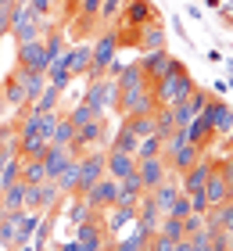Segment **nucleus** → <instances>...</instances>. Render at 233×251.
I'll use <instances>...</instances> for the list:
<instances>
[{"label": "nucleus", "instance_id": "13d9d810", "mask_svg": "<svg viewBox=\"0 0 233 251\" xmlns=\"http://www.w3.org/2000/svg\"><path fill=\"white\" fill-rule=\"evenodd\" d=\"M0 212H4V208H0Z\"/></svg>", "mask_w": 233, "mask_h": 251}, {"label": "nucleus", "instance_id": "a211bd4d", "mask_svg": "<svg viewBox=\"0 0 233 251\" xmlns=\"http://www.w3.org/2000/svg\"><path fill=\"white\" fill-rule=\"evenodd\" d=\"M165 47V25L161 22H151V25L136 29V54H147V50H161Z\"/></svg>", "mask_w": 233, "mask_h": 251}, {"label": "nucleus", "instance_id": "72a5a7b5", "mask_svg": "<svg viewBox=\"0 0 233 251\" xmlns=\"http://www.w3.org/2000/svg\"><path fill=\"white\" fill-rule=\"evenodd\" d=\"M43 179H47L43 158H22V183H43Z\"/></svg>", "mask_w": 233, "mask_h": 251}, {"label": "nucleus", "instance_id": "ddd939ff", "mask_svg": "<svg viewBox=\"0 0 233 251\" xmlns=\"http://www.w3.org/2000/svg\"><path fill=\"white\" fill-rule=\"evenodd\" d=\"M104 173L111 179H122V176L136 173V154H126L119 147H108V151H104Z\"/></svg>", "mask_w": 233, "mask_h": 251}, {"label": "nucleus", "instance_id": "f03ea898", "mask_svg": "<svg viewBox=\"0 0 233 251\" xmlns=\"http://www.w3.org/2000/svg\"><path fill=\"white\" fill-rule=\"evenodd\" d=\"M83 100L90 108H97L101 115H108V111H115V104H119V83H115L111 75H101V79H90L86 83V94Z\"/></svg>", "mask_w": 233, "mask_h": 251}, {"label": "nucleus", "instance_id": "864d4df0", "mask_svg": "<svg viewBox=\"0 0 233 251\" xmlns=\"http://www.w3.org/2000/svg\"><path fill=\"white\" fill-rule=\"evenodd\" d=\"M4 111H7V108H4V100H0V115H4Z\"/></svg>", "mask_w": 233, "mask_h": 251}, {"label": "nucleus", "instance_id": "393cba45", "mask_svg": "<svg viewBox=\"0 0 233 251\" xmlns=\"http://www.w3.org/2000/svg\"><path fill=\"white\" fill-rule=\"evenodd\" d=\"M0 208L4 212H26V183L22 179L0 187Z\"/></svg>", "mask_w": 233, "mask_h": 251}, {"label": "nucleus", "instance_id": "de8ad7c7", "mask_svg": "<svg viewBox=\"0 0 233 251\" xmlns=\"http://www.w3.org/2000/svg\"><path fill=\"white\" fill-rule=\"evenodd\" d=\"M11 32V22H7V7H0V40Z\"/></svg>", "mask_w": 233, "mask_h": 251}, {"label": "nucleus", "instance_id": "ea45409f", "mask_svg": "<svg viewBox=\"0 0 233 251\" xmlns=\"http://www.w3.org/2000/svg\"><path fill=\"white\" fill-rule=\"evenodd\" d=\"M161 237H169V241H180L183 237V219H172V215H161V223H158V230Z\"/></svg>", "mask_w": 233, "mask_h": 251}, {"label": "nucleus", "instance_id": "c03bdc74", "mask_svg": "<svg viewBox=\"0 0 233 251\" xmlns=\"http://www.w3.org/2000/svg\"><path fill=\"white\" fill-rule=\"evenodd\" d=\"M26 4H29L32 11H36L40 18H51L54 11H57V4H61V0H26Z\"/></svg>", "mask_w": 233, "mask_h": 251}, {"label": "nucleus", "instance_id": "e433bc0d", "mask_svg": "<svg viewBox=\"0 0 233 251\" xmlns=\"http://www.w3.org/2000/svg\"><path fill=\"white\" fill-rule=\"evenodd\" d=\"M155 154H165V136H144L136 144V158H155Z\"/></svg>", "mask_w": 233, "mask_h": 251}, {"label": "nucleus", "instance_id": "2f4dec72", "mask_svg": "<svg viewBox=\"0 0 233 251\" xmlns=\"http://www.w3.org/2000/svg\"><path fill=\"white\" fill-rule=\"evenodd\" d=\"M72 72H68V65H65V58H57L54 65H47V83H51V86H57V90H61V94H65V86L68 83H72Z\"/></svg>", "mask_w": 233, "mask_h": 251}, {"label": "nucleus", "instance_id": "58836bf2", "mask_svg": "<svg viewBox=\"0 0 233 251\" xmlns=\"http://www.w3.org/2000/svg\"><path fill=\"white\" fill-rule=\"evenodd\" d=\"M65 115L72 119V126L79 129V126H86V122H93V119H101V111H97V108H90L86 100H83V104H76L72 111H65Z\"/></svg>", "mask_w": 233, "mask_h": 251}, {"label": "nucleus", "instance_id": "5701e85b", "mask_svg": "<svg viewBox=\"0 0 233 251\" xmlns=\"http://www.w3.org/2000/svg\"><path fill=\"white\" fill-rule=\"evenodd\" d=\"M68 158H72V147H61V144H51L43 151V169H47V179H57V173L68 165Z\"/></svg>", "mask_w": 233, "mask_h": 251}, {"label": "nucleus", "instance_id": "603ef678", "mask_svg": "<svg viewBox=\"0 0 233 251\" xmlns=\"http://www.w3.org/2000/svg\"><path fill=\"white\" fill-rule=\"evenodd\" d=\"M18 251H32V248H29V244H22V248H18Z\"/></svg>", "mask_w": 233, "mask_h": 251}, {"label": "nucleus", "instance_id": "dca6fc26", "mask_svg": "<svg viewBox=\"0 0 233 251\" xmlns=\"http://www.w3.org/2000/svg\"><path fill=\"white\" fill-rule=\"evenodd\" d=\"M208 119H212V133L219 136H230V129H233V104H226L223 97H215L212 94V100H208Z\"/></svg>", "mask_w": 233, "mask_h": 251}, {"label": "nucleus", "instance_id": "09e8293b", "mask_svg": "<svg viewBox=\"0 0 233 251\" xmlns=\"http://www.w3.org/2000/svg\"><path fill=\"white\" fill-rule=\"evenodd\" d=\"M57 251H86L79 241H65V244H57Z\"/></svg>", "mask_w": 233, "mask_h": 251}, {"label": "nucleus", "instance_id": "2eb2a0df", "mask_svg": "<svg viewBox=\"0 0 233 251\" xmlns=\"http://www.w3.org/2000/svg\"><path fill=\"white\" fill-rule=\"evenodd\" d=\"M201 154H205L201 147H194V144H180V147H172V151H165V162H169V169H172L176 176H183L190 165L201 162Z\"/></svg>", "mask_w": 233, "mask_h": 251}, {"label": "nucleus", "instance_id": "6e6552de", "mask_svg": "<svg viewBox=\"0 0 233 251\" xmlns=\"http://www.w3.org/2000/svg\"><path fill=\"white\" fill-rule=\"evenodd\" d=\"M136 173H140V179H144V190L151 194L158 183H165V179H172L176 173L169 169V162H165V154H155V158H136Z\"/></svg>", "mask_w": 233, "mask_h": 251}, {"label": "nucleus", "instance_id": "9d476101", "mask_svg": "<svg viewBox=\"0 0 233 251\" xmlns=\"http://www.w3.org/2000/svg\"><path fill=\"white\" fill-rule=\"evenodd\" d=\"M104 176V147H97V151H86V154H79V187L76 194H83L90 190L97 179Z\"/></svg>", "mask_w": 233, "mask_h": 251}, {"label": "nucleus", "instance_id": "1a4fd4ad", "mask_svg": "<svg viewBox=\"0 0 233 251\" xmlns=\"http://www.w3.org/2000/svg\"><path fill=\"white\" fill-rule=\"evenodd\" d=\"M208 100H212V94L197 86L190 97H183V100H176V104H169V108H172V119H176V126H190V122H194V119L205 111V104H208Z\"/></svg>", "mask_w": 233, "mask_h": 251}, {"label": "nucleus", "instance_id": "39448f33", "mask_svg": "<svg viewBox=\"0 0 233 251\" xmlns=\"http://www.w3.org/2000/svg\"><path fill=\"white\" fill-rule=\"evenodd\" d=\"M108 144V119H93V122H86V126H79L76 129V140L68 144L72 147V154H86V151H97V147H104Z\"/></svg>", "mask_w": 233, "mask_h": 251}, {"label": "nucleus", "instance_id": "6ab92c4d", "mask_svg": "<svg viewBox=\"0 0 233 251\" xmlns=\"http://www.w3.org/2000/svg\"><path fill=\"white\" fill-rule=\"evenodd\" d=\"M205 201H208V208H215V204H226V201H233V194H230V187H226V179L219 176L215 162H212V173H208V183H205Z\"/></svg>", "mask_w": 233, "mask_h": 251}, {"label": "nucleus", "instance_id": "f8f14e48", "mask_svg": "<svg viewBox=\"0 0 233 251\" xmlns=\"http://www.w3.org/2000/svg\"><path fill=\"white\" fill-rule=\"evenodd\" d=\"M72 230H76V241L83 244L86 251H104V248H108V241H111V237L104 233V226H101V223H93V219L76 223Z\"/></svg>", "mask_w": 233, "mask_h": 251}, {"label": "nucleus", "instance_id": "cd10ccee", "mask_svg": "<svg viewBox=\"0 0 233 251\" xmlns=\"http://www.w3.org/2000/svg\"><path fill=\"white\" fill-rule=\"evenodd\" d=\"M15 75L22 79V86H26V100L32 104V100L43 94V86H47V72H32V68H15Z\"/></svg>", "mask_w": 233, "mask_h": 251}, {"label": "nucleus", "instance_id": "a19ab883", "mask_svg": "<svg viewBox=\"0 0 233 251\" xmlns=\"http://www.w3.org/2000/svg\"><path fill=\"white\" fill-rule=\"evenodd\" d=\"M122 7H126V0H101V11H97L101 25H108V22H115V18L122 15Z\"/></svg>", "mask_w": 233, "mask_h": 251}, {"label": "nucleus", "instance_id": "7c9ffc66", "mask_svg": "<svg viewBox=\"0 0 233 251\" xmlns=\"http://www.w3.org/2000/svg\"><path fill=\"white\" fill-rule=\"evenodd\" d=\"M26 212H0V244L7 251H15V226Z\"/></svg>", "mask_w": 233, "mask_h": 251}, {"label": "nucleus", "instance_id": "20e7f679", "mask_svg": "<svg viewBox=\"0 0 233 251\" xmlns=\"http://www.w3.org/2000/svg\"><path fill=\"white\" fill-rule=\"evenodd\" d=\"M151 22H161V11L151 4V0H126L122 15L111 22V25H126V29H144Z\"/></svg>", "mask_w": 233, "mask_h": 251}, {"label": "nucleus", "instance_id": "49530a36", "mask_svg": "<svg viewBox=\"0 0 233 251\" xmlns=\"http://www.w3.org/2000/svg\"><path fill=\"white\" fill-rule=\"evenodd\" d=\"M86 219H90V204L86 201H76L72 204V226L76 223H86ZM93 223H97V219H93Z\"/></svg>", "mask_w": 233, "mask_h": 251}, {"label": "nucleus", "instance_id": "4d7b16f0", "mask_svg": "<svg viewBox=\"0 0 233 251\" xmlns=\"http://www.w3.org/2000/svg\"><path fill=\"white\" fill-rule=\"evenodd\" d=\"M32 251H47V248H32Z\"/></svg>", "mask_w": 233, "mask_h": 251}, {"label": "nucleus", "instance_id": "aec40b11", "mask_svg": "<svg viewBox=\"0 0 233 251\" xmlns=\"http://www.w3.org/2000/svg\"><path fill=\"white\" fill-rule=\"evenodd\" d=\"M0 100H4V108H11V111H18V108L29 104V100H26V86H22V79L15 72L4 79V86H0Z\"/></svg>", "mask_w": 233, "mask_h": 251}, {"label": "nucleus", "instance_id": "5fc2aeb1", "mask_svg": "<svg viewBox=\"0 0 233 251\" xmlns=\"http://www.w3.org/2000/svg\"><path fill=\"white\" fill-rule=\"evenodd\" d=\"M230 158H233V140H230Z\"/></svg>", "mask_w": 233, "mask_h": 251}, {"label": "nucleus", "instance_id": "79ce46f5", "mask_svg": "<svg viewBox=\"0 0 233 251\" xmlns=\"http://www.w3.org/2000/svg\"><path fill=\"white\" fill-rule=\"evenodd\" d=\"M205 230V212H190L183 219V237H194V233H201Z\"/></svg>", "mask_w": 233, "mask_h": 251}, {"label": "nucleus", "instance_id": "6e6d98bb", "mask_svg": "<svg viewBox=\"0 0 233 251\" xmlns=\"http://www.w3.org/2000/svg\"><path fill=\"white\" fill-rule=\"evenodd\" d=\"M226 140H233V129H230V136H226Z\"/></svg>", "mask_w": 233, "mask_h": 251}, {"label": "nucleus", "instance_id": "c85d7f7f", "mask_svg": "<svg viewBox=\"0 0 233 251\" xmlns=\"http://www.w3.org/2000/svg\"><path fill=\"white\" fill-rule=\"evenodd\" d=\"M180 183H172V179H165V183H158L155 190H151V198H155V204H158V208H161V215H165L169 208H172V204H176V198H180Z\"/></svg>", "mask_w": 233, "mask_h": 251}, {"label": "nucleus", "instance_id": "f704fd0d", "mask_svg": "<svg viewBox=\"0 0 233 251\" xmlns=\"http://www.w3.org/2000/svg\"><path fill=\"white\" fill-rule=\"evenodd\" d=\"M76 140V126H72V119L61 111V119H57V126H54V133H51V144H61V147H68Z\"/></svg>", "mask_w": 233, "mask_h": 251}, {"label": "nucleus", "instance_id": "a878e982", "mask_svg": "<svg viewBox=\"0 0 233 251\" xmlns=\"http://www.w3.org/2000/svg\"><path fill=\"white\" fill-rule=\"evenodd\" d=\"M57 190H61V198H76V187H79V154L68 158V165L57 173Z\"/></svg>", "mask_w": 233, "mask_h": 251}, {"label": "nucleus", "instance_id": "423d86ee", "mask_svg": "<svg viewBox=\"0 0 233 251\" xmlns=\"http://www.w3.org/2000/svg\"><path fill=\"white\" fill-rule=\"evenodd\" d=\"M158 108L155 100V90H119V104H115V111L126 119V115H151V111Z\"/></svg>", "mask_w": 233, "mask_h": 251}, {"label": "nucleus", "instance_id": "c756f323", "mask_svg": "<svg viewBox=\"0 0 233 251\" xmlns=\"http://www.w3.org/2000/svg\"><path fill=\"white\" fill-rule=\"evenodd\" d=\"M40 219H43L40 212H26V215H22V219H18V226H15V251H18L22 244H29V237L36 233Z\"/></svg>", "mask_w": 233, "mask_h": 251}, {"label": "nucleus", "instance_id": "4468645a", "mask_svg": "<svg viewBox=\"0 0 233 251\" xmlns=\"http://www.w3.org/2000/svg\"><path fill=\"white\" fill-rule=\"evenodd\" d=\"M136 61H140V68H144V75H147V83L155 86L161 75H165V68H169V61H172V54L161 47V50H147V54H136Z\"/></svg>", "mask_w": 233, "mask_h": 251}, {"label": "nucleus", "instance_id": "4c0bfd02", "mask_svg": "<svg viewBox=\"0 0 233 251\" xmlns=\"http://www.w3.org/2000/svg\"><path fill=\"white\" fill-rule=\"evenodd\" d=\"M47 147H51V140H43V136H29V140H18V154L22 158H43Z\"/></svg>", "mask_w": 233, "mask_h": 251}, {"label": "nucleus", "instance_id": "8fccbe9b", "mask_svg": "<svg viewBox=\"0 0 233 251\" xmlns=\"http://www.w3.org/2000/svg\"><path fill=\"white\" fill-rule=\"evenodd\" d=\"M226 251H233V230H226Z\"/></svg>", "mask_w": 233, "mask_h": 251}, {"label": "nucleus", "instance_id": "473e14b6", "mask_svg": "<svg viewBox=\"0 0 233 251\" xmlns=\"http://www.w3.org/2000/svg\"><path fill=\"white\" fill-rule=\"evenodd\" d=\"M136 133L129 129V122H122L119 129H115V140L108 144V147H119V151H126V154H136Z\"/></svg>", "mask_w": 233, "mask_h": 251}, {"label": "nucleus", "instance_id": "0eeeda50", "mask_svg": "<svg viewBox=\"0 0 233 251\" xmlns=\"http://www.w3.org/2000/svg\"><path fill=\"white\" fill-rule=\"evenodd\" d=\"M79 198H83V201L90 204V208H97V212H108L111 204L119 201V179H111L108 173H104V176L97 179V183H93L90 190H83Z\"/></svg>", "mask_w": 233, "mask_h": 251}, {"label": "nucleus", "instance_id": "a18cd8bd", "mask_svg": "<svg viewBox=\"0 0 233 251\" xmlns=\"http://www.w3.org/2000/svg\"><path fill=\"white\" fill-rule=\"evenodd\" d=\"M215 169H219V176L226 179V187L233 194V158H215Z\"/></svg>", "mask_w": 233, "mask_h": 251}, {"label": "nucleus", "instance_id": "4be33fe9", "mask_svg": "<svg viewBox=\"0 0 233 251\" xmlns=\"http://www.w3.org/2000/svg\"><path fill=\"white\" fill-rule=\"evenodd\" d=\"M61 58L72 75H86L90 72V43H72V47H65Z\"/></svg>", "mask_w": 233, "mask_h": 251}, {"label": "nucleus", "instance_id": "f3484780", "mask_svg": "<svg viewBox=\"0 0 233 251\" xmlns=\"http://www.w3.org/2000/svg\"><path fill=\"white\" fill-rule=\"evenodd\" d=\"M15 58H18V68H32V72H47V54H43V40H32V43H18Z\"/></svg>", "mask_w": 233, "mask_h": 251}, {"label": "nucleus", "instance_id": "9b49d317", "mask_svg": "<svg viewBox=\"0 0 233 251\" xmlns=\"http://www.w3.org/2000/svg\"><path fill=\"white\" fill-rule=\"evenodd\" d=\"M212 162H215V158L201 154V162H197V165H190V169L183 173V179H180V190L186 194V198H190V194H201V190H205V183H208V173H212Z\"/></svg>", "mask_w": 233, "mask_h": 251}, {"label": "nucleus", "instance_id": "3c124183", "mask_svg": "<svg viewBox=\"0 0 233 251\" xmlns=\"http://www.w3.org/2000/svg\"><path fill=\"white\" fill-rule=\"evenodd\" d=\"M18 4V0H0V7H15Z\"/></svg>", "mask_w": 233, "mask_h": 251}, {"label": "nucleus", "instance_id": "412c9836", "mask_svg": "<svg viewBox=\"0 0 233 251\" xmlns=\"http://www.w3.org/2000/svg\"><path fill=\"white\" fill-rule=\"evenodd\" d=\"M158 223H161V208L155 204V198H151V194H144V198L136 201V226H144L147 233H155Z\"/></svg>", "mask_w": 233, "mask_h": 251}, {"label": "nucleus", "instance_id": "b1692460", "mask_svg": "<svg viewBox=\"0 0 233 251\" xmlns=\"http://www.w3.org/2000/svg\"><path fill=\"white\" fill-rule=\"evenodd\" d=\"M147 244H151V233L144 230V226H133V233L122 237V241H115V237H111L104 251H147Z\"/></svg>", "mask_w": 233, "mask_h": 251}, {"label": "nucleus", "instance_id": "37998d69", "mask_svg": "<svg viewBox=\"0 0 233 251\" xmlns=\"http://www.w3.org/2000/svg\"><path fill=\"white\" fill-rule=\"evenodd\" d=\"M194 212V204H190V198H186V194H180L176 198V204H172V208L165 212V215H172V219H186V215Z\"/></svg>", "mask_w": 233, "mask_h": 251}, {"label": "nucleus", "instance_id": "f257e3e1", "mask_svg": "<svg viewBox=\"0 0 233 251\" xmlns=\"http://www.w3.org/2000/svg\"><path fill=\"white\" fill-rule=\"evenodd\" d=\"M151 90H155V100H158V104H176V100L190 97L194 90H197V79L190 75V68H186V65L176 58V54H172L165 75H161Z\"/></svg>", "mask_w": 233, "mask_h": 251}, {"label": "nucleus", "instance_id": "7ed1b4c3", "mask_svg": "<svg viewBox=\"0 0 233 251\" xmlns=\"http://www.w3.org/2000/svg\"><path fill=\"white\" fill-rule=\"evenodd\" d=\"M57 201H61V190H57L54 179H43V183H26V212H54Z\"/></svg>", "mask_w": 233, "mask_h": 251}, {"label": "nucleus", "instance_id": "c9c22d12", "mask_svg": "<svg viewBox=\"0 0 233 251\" xmlns=\"http://www.w3.org/2000/svg\"><path fill=\"white\" fill-rule=\"evenodd\" d=\"M57 104H61V90H57V86H51V83H47V86H43V94H40L36 100H32V104H29V108H36V111H54Z\"/></svg>", "mask_w": 233, "mask_h": 251}, {"label": "nucleus", "instance_id": "bb28decb", "mask_svg": "<svg viewBox=\"0 0 233 251\" xmlns=\"http://www.w3.org/2000/svg\"><path fill=\"white\" fill-rule=\"evenodd\" d=\"M115 83H119V90H147V75H144V68H140V61H129L122 68L119 75H115Z\"/></svg>", "mask_w": 233, "mask_h": 251}]
</instances>
